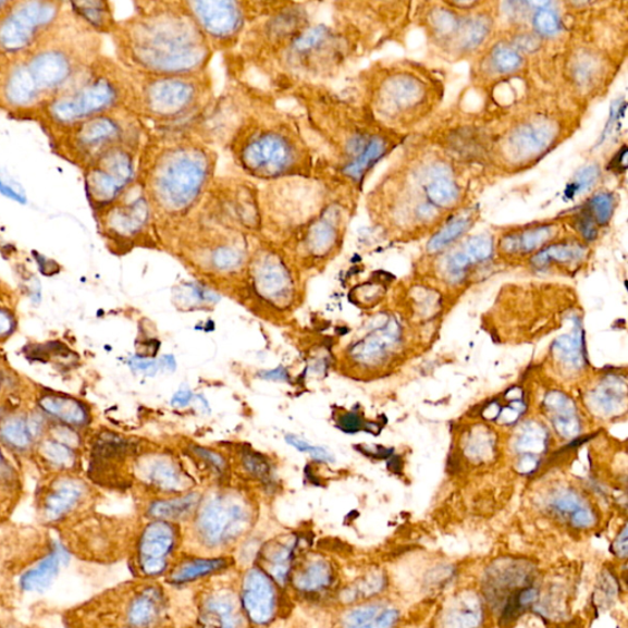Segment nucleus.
Instances as JSON below:
<instances>
[{"label":"nucleus","instance_id":"1","mask_svg":"<svg viewBox=\"0 0 628 628\" xmlns=\"http://www.w3.org/2000/svg\"><path fill=\"white\" fill-rule=\"evenodd\" d=\"M229 81L198 134L224 149L239 175L259 185L309 177L317 155L297 113L262 86Z\"/></svg>","mask_w":628,"mask_h":628},{"label":"nucleus","instance_id":"2","mask_svg":"<svg viewBox=\"0 0 628 628\" xmlns=\"http://www.w3.org/2000/svg\"><path fill=\"white\" fill-rule=\"evenodd\" d=\"M292 103L317 155V171L352 187L362 188L370 171L380 162L389 143L370 131L369 114L354 108L330 85L297 84L274 94Z\"/></svg>","mask_w":628,"mask_h":628},{"label":"nucleus","instance_id":"3","mask_svg":"<svg viewBox=\"0 0 628 628\" xmlns=\"http://www.w3.org/2000/svg\"><path fill=\"white\" fill-rule=\"evenodd\" d=\"M218 149L198 133L148 131L137 183L157 219L161 241L199 208L218 176Z\"/></svg>","mask_w":628,"mask_h":628},{"label":"nucleus","instance_id":"4","mask_svg":"<svg viewBox=\"0 0 628 628\" xmlns=\"http://www.w3.org/2000/svg\"><path fill=\"white\" fill-rule=\"evenodd\" d=\"M112 33L118 60L131 73L187 75L210 71L214 52L183 0L134 3Z\"/></svg>","mask_w":628,"mask_h":628},{"label":"nucleus","instance_id":"5","mask_svg":"<svg viewBox=\"0 0 628 628\" xmlns=\"http://www.w3.org/2000/svg\"><path fill=\"white\" fill-rule=\"evenodd\" d=\"M101 36L65 12L52 33L33 51L0 62V110L36 114L101 56Z\"/></svg>","mask_w":628,"mask_h":628},{"label":"nucleus","instance_id":"6","mask_svg":"<svg viewBox=\"0 0 628 628\" xmlns=\"http://www.w3.org/2000/svg\"><path fill=\"white\" fill-rule=\"evenodd\" d=\"M333 12L332 22L316 17L305 26L259 76L257 85L278 94L297 84L328 85L340 76L354 52L355 32L343 14L336 9Z\"/></svg>","mask_w":628,"mask_h":628},{"label":"nucleus","instance_id":"7","mask_svg":"<svg viewBox=\"0 0 628 628\" xmlns=\"http://www.w3.org/2000/svg\"><path fill=\"white\" fill-rule=\"evenodd\" d=\"M356 193L321 173L264 183L259 190L262 237L285 248L320 224L337 202Z\"/></svg>","mask_w":628,"mask_h":628},{"label":"nucleus","instance_id":"8","mask_svg":"<svg viewBox=\"0 0 628 628\" xmlns=\"http://www.w3.org/2000/svg\"><path fill=\"white\" fill-rule=\"evenodd\" d=\"M131 79L130 110L152 132L198 133L218 99L210 71L187 75L131 73Z\"/></svg>","mask_w":628,"mask_h":628},{"label":"nucleus","instance_id":"9","mask_svg":"<svg viewBox=\"0 0 628 628\" xmlns=\"http://www.w3.org/2000/svg\"><path fill=\"white\" fill-rule=\"evenodd\" d=\"M131 96V73L115 58L101 54L36 114L50 133L61 132L106 113L130 110Z\"/></svg>","mask_w":628,"mask_h":628},{"label":"nucleus","instance_id":"10","mask_svg":"<svg viewBox=\"0 0 628 628\" xmlns=\"http://www.w3.org/2000/svg\"><path fill=\"white\" fill-rule=\"evenodd\" d=\"M257 238L197 209L161 245L200 273L236 276L244 273Z\"/></svg>","mask_w":628,"mask_h":628},{"label":"nucleus","instance_id":"11","mask_svg":"<svg viewBox=\"0 0 628 628\" xmlns=\"http://www.w3.org/2000/svg\"><path fill=\"white\" fill-rule=\"evenodd\" d=\"M65 553L60 540L41 527L0 526V571L19 593H41L61 572Z\"/></svg>","mask_w":628,"mask_h":628},{"label":"nucleus","instance_id":"12","mask_svg":"<svg viewBox=\"0 0 628 628\" xmlns=\"http://www.w3.org/2000/svg\"><path fill=\"white\" fill-rule=\"evenodd\" d=\"M147 133L137 115L124 109L50 134L58 152L83 169L106 150L122 144L143 143Z\"/></svg>","mask_w":628,"mask_h":628},{"label":"nucleus","instance_id":"13","mask_svg":"<svg viewBox=\"0 0 628 628\" xmlns=\"http://www.w3.org/2000/svg\"><path fill=\"white\" fill-rule=\"evenodd\" d=\"M95 217L106 245L115 254L125 255L137 248L162 249L157 219L137 181Z\"/></svg>","mask_w":628,"mask_h":628},{"label":"nucleus","instance_id":"14","mask_svg":"<svg viewBox=\"0 0 628 628\" xmlns=\"http://www.w3.org/2000/svg\"><path fill=\"white\" fill-rule=\"evenodd\" d=\"M65 3L11 2L0 14V62L14 61L40 45L60 23Z\"/></svg>","mask_w":628,"mask_h":628},{"label":"nucleus","instance_id":"15","mask_svg":"<svg viewBox=\"0 0 628 628\" xmlns=\"http://www.w3.org/2000/svg\"><path fill=\"white\" fill-rule=\"evenodd\" d=\"M260 185L243 175H218L201 201L200 209L208 217L246 232L262 236Z\"/></svg>","mask_w":628,"mask_h":628},{"label":"nucleus","instance_id":"16","mask_svg":"<svg viewBox=\"0 0 628 628\" xmlns=\"http://www.w3.org/2000/svg\"><path fill=\"white\" fill-rule=\"evenodd\" d=\"M141 145H119L83 168L86 197L94 214L120 199L137 181Z\"/></svg>","mask_w":628,"mask_h":628},{"label":"nucleus","instance_id":"17","mask_svg":"<svg viewBox=\"0 0 628 628\" xmlns=\"http://www.w3.org/2000/svg\"><path fill=\"white\" fill-rule=\"evenodd\" d=\"M96 505L94 489L76 475L48 477L35 495L38 527L56 533L74 521L93 514Z\"/></svg>","mask_w":628,"mask_h":628},{"label":"nucleus","instance_id":"18","mask_svg":"<svg viewBox=\"0 0 628 628\" xmlns=\"http://www.w3.org/2000/svg\"><path fill=\"white\" fill-rule=\"evenodd\" d=\"M211 51L222 57L234 53L256 22L253 0H183Z\"/></svg>","mask_w":628,"mask_h":628},{"label":"nucleus","instance_id":"19","mask_svg":"<svg viewBox=\"0 0 628 628\" xmlns=\"http://www.w3.org/2000/svg\"><path fill=\"white\" fill-rule=\"evenodd\" d=\"M298 268L282 248L260 236L243 274L254 292L272 305H287L297 287Z\"/></svg>","mask_w":628,"mask_h":628},{"label":"nucleus","instance_id":"20","mask_svg":"<svg viewBox=\"0 0 628 628\" xmlns=\"http://www.w3.org/2000/svg\"><path fill=\"white\" fill-rule=\"evenodd\" d=\"M65 553L77 562L91 565H109L118 562L124 545L118 529L110 520L93 514L53 533Z\"/></svg>","mask_w":628,"mask_h":628},{"label":"nucleus","instance_id":"21","mask_svg":"<svg viewBox=\"0 0 628 628\" xmlns=\"http://www.w3.org/2000/svg\"><path fill=\"white\" fill-rule=\"evenodd\" d=\"M79 430L50 421L47 432L33 453L44 467L56 475H76L81 464Z\"/></svg>","mask_w":628,"mask_h":628},{"label":"nucleus","instance_id":"22","mask_svg":"<svg viewBox=\"0 0 628 628\" xmlns=\"http://www.w3.org/2000/svg\"><path fill=\"white\" fill-rule=\"evenodd\" d=\"M48 420L40 411H14L0 420V444L13 453H33L47 432Z\"/></svg>","mask_w":628,"mask_h":628},{"label":"nucleus","instance_id":"23","mask_svg":"<svg viewBox=\"0 0 628 628\" xmlns=\"http://www.w3.org/2000/svg\"><path fill=\"white\" fill-rule=\"evenodd\" d=\"M38 411L56 423L63 427L82 430L91 422V412L82 399L64 393L45 391L36 398Z\"/></svg>","mask_w":628,"mask_h":628},{"label":"nucleus","instance_id":"24","mask_svg":"<svg viewBox=\"0 0 628 628\" xmlns=\"http://www.w3.org/2000/svg\"><path fill=\"white\" fill-rule=\"evenodd\" d=\"M555 138V128L546 121L521 125L510 133L507 149L515 160H529L543 153Z\"/></svg>","mask_w":628,"mask_h":628},{"label":"nucleus","instance_id":"25","mask_svg":"<svg viewBox=\"0 0 628 628\" xmlns=\"http://www.w3.org/2000/svg\"><path fill=\"white\" fill-rule=\"evenodd\" d=\"M557 235V226L543 224L526 226L510 232L500 239L501 253L506 256H527L537 254Z\"/></svg>","mask_w":628,"mask_h":628},{"label":"nucleus","instance_id":"26","mask_svg":"<svg viewBox=\"0 0 628 628\" xmlns=\"http://www.w3.org/2000/svg\"><path fill=\"white\" fill-rule=\"evenodd\" d=\"M71 13L77 22L82 23L88 30L95 35H112L118 19L114 15V8L110 2L102 0H89V2L67 3Z\"/></svg>","mask_w":628,"mask_h":628},{"label":"nucleus","instance_id":"27","mask_svg":"<svg viewBox=\"0 0 628 628\" xmlns=\"http://www.w3.org/2000/svg\"><path fill=\"white\" fill-rule=\"evenodd\" d=\"M586 256L587 248L583 245L575 243V241H564V243L541 248L531 258V266L539 270L553 266L572 267L583 262Z\"/></svg>","mask_w":628,"mask_h":628},{"label":"nucleus","instance_id":"28","mask_svg":"<svg viewBox=\"0 0 628 628\" xmlns=\"http://www.w3.org/2000/svg\"><path fill=\"white\" fill-rule=\"evenodd\" d=\"M398 325L391 322L383 330L374 332L354 347L356 360L364 364L379 362L389 355L391 347L398 343Z\"/></svg>","mask_w":628,"mask_h":628},{"label":"nucleus","instance_id":"29","mask_svg":"<svg viewBox=\"0 0 628 628\" xmlns=\"http://www.w3.org/2000/svg\"><path fill=\"white\" fill-rule=\"evenodd\" d=\"M430 181L424 187L430 205L434 208H450L459 200L460 190L450 177L448 170L444 167H434L429 173Z\"/></svg>","mask_w":628,"mask_h":628},{"label":"nucleus","instance_id":"30","mask_svg":"<svg viewBox=\"0 0 628 628\" xmlns=\"http://www.w3.org/2000/svg\"><path fill=\"white\" fill-rule=\"evenodd\" d=\"M546 407L553 412L554 428L564 439H574L579 433L581 423L577 418L575 405L565 394L550 393Z\"/></svg>","mask_w":628,"mask_h":628},{"label":"nucleus","instance_id":"31","mask_svg":"<svg viewBox=\"0 0 628 628\" xmlns=\"http://www.w3.org/2000/svg\"><path fill=\"white\" fill-rule=\"evenodd\" d=\"M444 628H478L482 620V607L472 594L457 598L444 614Z\"/></svg>","mask_w":628,"mask_h":628},{"label":"nucleus","instance_id":"32","mask_svg":"<svg viewBox=\"0 0 628 628\" xmlns=\"http://www.w3.org/2000/svg\"><path fill=\"white\" fill-rule=\"evenodd\" d=\"M557 515L566 518L577 528H588L595 524L594 512L574 492L565 491L552 504Z\"/></svg>","mask_w":628,"mask_h":628},{"label":"nucleus","instance_id":"33","mask_svg":"<svg viewBox=\"0 0 628 628\" xmlns=\"http://www.w3.org/2000/svg\"><path fill=\"white\" fill-rule=\"evenodd\" d=\"M574 331L571 334L558 337L553 345L556 359L564 364L567 369H579L584 362V342L581 331Z\"/></svg>","mask_w":628,"mask_h":628},{"label":"nucleus","instance_id":"34","mask_svg":"<svg viewBox=\"0 0 628 628\" xmlns=\"http://www.w3.org/2000/svg\"><path fill=\"white\" fill-rule=\"evenodd\" d=\"M143 475L152 485L165 490L178 489L182 482L180 470L167 459H153L145 463Z\"/></svg>","mask_w":628,"mask_h":628},{"label":"nucleus","instance_id":"35","mask_svg":"<svg viewBox=\"0 0 628 628\" xmlns=\"http://www.w3.org/2000/svg\"><path fill=\"white\" fill-rule=\"evenodd\" d=\"M352 618V628H390L397 623L398 613L392 607L374 605L354 613Z\"/></svg>","mask_w":628,"mask_h":628},{"label":"nucleus","instance_id":"36","mask_svg":"<svg viewBox=\"0 0 628 628\" xmlns=\"http://www.w3.org/2000/svg\"><path fill=\"white\" fill-rule=\"evenodd\" d=\"M470 226V217L454 218L430 239V243L428 244L429 253L439 254L441 250L446 249L452 244L456 243V241L464 234H467Z\"/></svg>","mask_w":628,"mask_h":628},{"label":"nucleus","instance_id":"37","mask_svg":"<svg viewBox=\"0 0 628 628\" xmlns=\"http://www.w3.org/2000/svg\"><path fill=\"white\" fill-rule=\"evenodd\" d=\"M479 263V260L470 253L467 245L463 249L452 254L444 263V274H446L450 282L458 283L469 272L471 266Z\"/></svg>","mask_w":628,"mask_h":628},{"label":"nucleus","instance_id":"38","mask_svg":"<svg viewBox=\"0 0 628 628\" xmlns=\"http://www.w3.org/2000/svg\"><path fill=\"white\" fill-rule=\"evenodd\" d=\"M584 208L594 219L598 227L606 226L614 216L616 208L615 197L612 193L599 192L594 197L589 199L588 206Z\"/></svg>","mask_w":628,"mask_h":628},{"label":"nucleus","instance_id":"39","mask_svg":"<svg viewBox=\"0 0 628 628\" xmlns=\"http://www.w3.org/2000/svg\"><path fill=\"white\" fill-rule=\"evenodd\" d=\"M490 33V23L487 19L476 17L464 24L460 30V42L466 50H475L485 40Z\"/></svg>","mask_w":628,"mask_h":628},{"label":"nucleus","instance_id":"40","mask_svg":"<svg viewBox=\"0 0 628 628\" xmlns=\"http://www.w3.org/2000/svg\"><path fill=\"white\" fill-rule=\"evenodd\" d=\"M198 502L197 495H188L183 498L162 501L159 504H153L151 514L155 517H177L186 514L189 509L195 507Z\"/></svg>","mask_w":628,"mask_h":628},{"label":"nucleus","instance_id":"41","mask_svg":"<svg viewBox=\"0 0 628 628\" xmlns=\"http://www.w3.org/2000/svg\"><path fill=\"white\" fill-rule=\"evenodd\" d=\"M491 64L502 74L514 73L521 65V56L508 46H498L492 51Z\"/></svg>","mask_w":628,"mask_h":628},{"label":"nucleus","instance_id":"42","mask_svg":"<svg viewBox=\"0 0 628 628\" xmlns=\"http://www.w3.org/2000/svg\"><path fill=\"white\" fill-rule=\"evenodd\" d=\"M19 598L21 593L14 582L0 571V617L15 616Z\"/></svg>","mask_w":628,"mask_h":628},{"label":"nucleus","instance_id":"43","mask_svg":"<svg viewBox=\"0 0 628 628\" xmlns=\"http://www.w3.org/2000/svg\"><path fill=\"white\" fill-rule=\"evenodd\" d=\"M599 176H601V171H599L598 167L595 165L582 169L579 171L572 185L569 186L567 195L571 198L577 195H581V193L595 185Z\"/></svg>","mask_w":628,"mask_h":628},{"label":"nucleus","instance_id":"44","mask_svg":"<svg viewBox=\"0 0 628 628\" xmlns=\"http://www.w3.org/2000/svg\"><path fill=\"white\" fill-rule=\"evenodd\" d=\"M595 401L601 405V410L611 414L620 407L621 403H625L626 392H615L612 386H603L594 395Z\"/></svg>","mask_w":628,"mask_h":628},{"label":"nucleus","instance_id":"45","mask_svg":"<svg viewBox=\"0 0 628 628\" xmlns=\"http://www.w3.org/2000/svg\"><path fill=\"white\" fill-rule=\"evenodd\" d=\"M431 19L433 30L442 36H448L457 30V19L448 9H438L432 13Z\"/></svg>","mask_w":628,"mask_h":628},{"label":"nucleus","instance_id":"46","mask_svg":"<svg viewBox=\"0 0 628 628\" xmlns=\"http://www.w3.org/2000/svg\"><path fill=\"white\" fill-rule=\"evenodd\" d=\"M537 30L544 36H555L559 32V22L552 9H539L534 17Z\"/></svg>","mask_w":628,"mask_h":628},{"label":"nucleus","instance_id":"47","mask_svg":"<svg viewBox=\"0 0 628 628\" xmlns=\"http://www.w3.org/2000/svg\"><path fill=\"white\" fill-rule=\"evenodd\" d=\"M286 442L288 444H292V446L299 452H306L311 454V456L315 459L321 461H334L332 454L328 452L325 448L311 446V444L307 443L301 439L293 436V434H288V436H286Z\"/></svg>","mask_w":628,"mask_h":628},{"label":"nucleus","instance_id":"48","mask_svg":"<svg viewBox=\"0 0 628 628\" xmlns=\"http://www.w3.org/2000/svg\"><path fill=\"white\" fill-rule=\"evenodd\" d=\"M575 226L578 230V234L588 241V243H591V241L598 236L599 227L586 208L576 217Z\"/></svg>","mask_w":628,"mask_h":628},{"label":"nucleus","instance_id":"49","mask_svg":"<svg viewBox=\"0 0 628 628\" xmlns=\"http://www.w3.org/2000/svg\"><path fill=\"white\" fill-rule=\"evenodd\" d=\"M244 464L245 468L253 472L254 476L262 479L269 478V464L263 458L256 456V454H246Z\"/></svg>","mask_w":628,"mask_h":628},{"label":"nucleus","instance_id":"50","mask_svg":"<svg viewBox=\"0 0 628 628\" xmlns=\"http://www.w3.org/2000/svg\"><path fill=\"white\" fill-rule=\"evenodd\" d=\"M16 328V318L11 309L0 307V342L12 336Z\"/></svg>","mask_w":628,"mask_h":628},{"label":"nucleus","instance_id":"51","mask_svg":"<svg viewBox=\"0 0 628 628\" xmlns=\"http://www.w3.org/2000/svg\"><path fill=\"white\" fill-rule=\"evenodd\" d=\"M340 427L345 432H357L365 429V423L359 414L355 411L346 412L340 420Z\"/></svg>","mask_w":628,"mask_h":628},{"label":"nucleus","instance_id":"52","mask_svg":"<svg viewBox=\"0 0 628 628\" xmlns=\"http://www.w3.org/2000/svg\"><path fill=\"white\" fill-rule=\"evenodd\" d=\"M131 366L135 371H139L148 375H155L159 370L157 361L140 359V357H134V359L131 360Z\"/></svg>","mask_w":628,"mask_h":628},{"label":"nucleus","instance_id":"53","mask_svg":"<svg viewBox=\"0 0 628 628\" xmlns=\"http://www.w3.org/2000/svg\"><path fill=\"white\" fill-rule=\"evenodd\" d=\"M196 452L199 454L200 458L206 459L210 466L214 467L217 470L222 471L226 468V463L220 454L206 448H196Z\"/></svg>","mask_w":628,"mask_h":628},{"label":"nucleus","instance_id":"54","mask_svg":"<svg viewBox=\"0 0 628 628\" xmlns=\"http://www.w3.org/2000/svg\"><path fill=\"white\" fill-rule=\"evenodd\" d=\"M0 193H2V195L9 199L22 202V205L23 202L26 201L24 193L15 189V187L13 186H9L8 183L4 181V178L2 177V175H0Z\"/></svg>","mask_w":628,"mask_h":628},{"label":"nucleus","instance_id":"55","mask_svg":"<svg viewBox=\"0 0 628 628\" xmlns=\"http://www.w3.org/2000/svg\"><path fill=\"white\" fill-rule=\"evenodd\" d=\"M260 377H262L263 380L278 382H287L290 379L288 373L284 367H278V369L273 371L260 372Z\"/></svg>","mask_w":628,"mask_h":628},{"label":"nucleus","instance_id":"56","mask_svg":"<svg viewBox=\"0 0 628 628\" xmlns=\"http://www.w3.org/2000/svg\"><path fill=\"white\" fill-rule=\"evenodd\" d=\"M192 398L193 394L190 391H180L175 395H173L171 404L175 405V407H187Z\"/></svg>","mask_w":628,"mask_h":628},{"label":"nucleus","instance_id":"57","mask_svg":"<svg viewBox=\"0 0 628 628\" xmlns=\"http://www.w3.org/2000/svg\"><path fill=\"white\" fill-rule=\"evenodd\" d=\"M27 624L19 621L15 616L0 617V628H26Z\"/></svg>","mask_w":628,"mask_h":628},{"label":"nucleus","instance_id":"58","mask_svg":"<svg viewBox=\"0 0 628 628\" xmlns=\"http://www.w3.org/2000/svg\"><path fill=\"white\" fill-rule=\"evenodd\" d=\"M621 538L620 540L617 539L614 549L615 552L617 553V555H620L623 557L626 556L627 554V535H626V528L623 530L621 533Z\"/></svg>","mask_w":628,"mask_h":628},{"label":"nucleus","instance_id":"59","mask_svg":"<svg viewBox=\"0 0 628 628\" xmlns=\"http://www.w3.org/2000/svg\"><path fill=\"white\" fill-rule=\"evenodd\" d=\"M163 364H165V366L169 367L170 370H175L176 369V361L175 359H173V356H165V359H163Z\"/></svg>","mask_w":628,"mask_h":628},{"label":"nucleus","instance_id":"60","mask_svg":"<svg viewBox=\"0 0 628 628\" xmlns=\"http://www.w3.org/2000/svg\"><path fill=\"white\" fill-rule=\"evenodd\" d=\"M11 2H0V14H2Z\"/></svg>","mask_w":628,"mask_h":628},{"label":"nucleus","instance_id":"61","mask_svg":"<svg viewBox=\"0 0 628 628\" xmlns=\"http://www.w3.org/2000/svg\"><path fill=\"white\" fill-rule=\"evenodd\" d=\"M2 386H3V377L2 372H0V391H2Z\"/></svg>","mask_w":628,"mask_h":628},{"label":"nucleus","instance_id":"62","mask_svg":"<svg viewBox=\"0 0 628 628\" xmlns=\"http://www.w3.org/2000/svg\"><path fill=\"white\" fill-rule=\"evenodd\" d=\"M5 411L3 408H0V420H2V418L4 417Z\"/></svg>","mask_w":628,"mask_h":628},{"label":"nucleus","instance_id":"63","mask_svg":"<svg viewBox=\"0 0 628 628\" xmlns=\"http://www.w3.org/2000/svg\"><path fill=\"white\" fill-rule=\"evenodd\" d=\"M26 628H42V627L37 625H26Z\"/></svg>","mask_w":628,"mask_h":628}]
</instances>
